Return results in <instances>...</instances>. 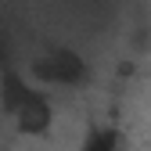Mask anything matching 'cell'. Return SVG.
I'll return each mask as SVG.
<instances>
[{
	"instance_id": "6da1fadb",
	"label": "cell",
	"mask_w": 151,
	"mask_h": 151,
	"mask_svg": "<svg viewBox=\"0 0 151 151\" xmlns=\"http://www.w3.org/2000/svg\"><path fill=\"white\" fill-rule=\"evenodd\" d=\"M0 97H4V111L18 122V129L29 137H43L50 129V101L43 97L40 90H32L29 83H22L14 72L4 76V90H0Z\"/></svg>"
},
{
	"instance_id": "7a4b0ae2",
	"label": "cell",
	"mask_w": 151,
	"mask_h": 151,
	"mask_svg": "<svg viewBox=\"0 0 151 151\" xmlns=\"http://www.w3.org/2000/svg\"><path fill=\"white\" fill-rule=\"evenodd\" d=\"M36 72L43 79H54V83H76L83 79V61L76 58L72 50H50L47 58L36 65Z\"/></svg>"
},
{
	"instance_id": "3957f363",
	"label": "cell",
	"mask_w": 151,
	"mask_h": 151,
	"mask_svg": "<svg viewBox=\"0 0 151 151\" xmlns=\"http://www.w3.org/2000/svg\"><path fill=\"white\" fill-rule=\"evenodd\" d=\"M79 151H119V144H115V133H111V129H97V126H93L90 133L83 137Z\"/></svg>"
}]
</instances>
